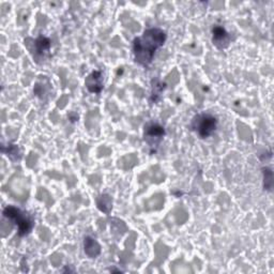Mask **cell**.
Instances as JSON below:
<instances>
[{
	"mask_svg": "<svg viewBox=\"0 0 274 274\" xmlns=\"http://www.w3.org/2000/svg\"><path fill=\"white\" fill-rule=\"evenodd\" d=\"M166 33L160 28H149L145 30L143 36L138 37L133 42V55L135 62L143 66H149L157 50L164 45Z\"/></svg>",
	"mask_w": 274,
	"mask_h": 274,
	"instance_id": "cell-1",
	"label": "cell"
},
{
	"mask_svg": "<svg viewBox=\"0 0 274 274\" xmlns=\"http://www.w3.org/2000/svg\"><path fill=\"white\" fill-rule=\"evenodd\" d=\"M4 217L14 222L18 228V236L23 237L28 235L33 229V220L27 212L22 211L13 206H8L4 210Z\"/></svg>",
	"mask_w": 274,
	"mask_h": 274,
	"instance_id": "cell-2",
	"label": "cell"
},
{
	"mask_svg": "<svg viewBox=\"0 0 274 274\" xmlns=\"http://www.w3.org/2000/svg\"><path fill=\"white\" fill-rule=\"evenodd\" d=\"M218 119L208 114H199L192 120L191 128L195 131L200 138H207L211 136L217 130Z\"/></svg>",
	"mask_w": 274,
	"mask_h": 274,
	"instance_id": "cell-3",
	"label": "cell"
},
{
	"mask_svg": "<svg viewBox=\"0 0 274 274\" xmlns=\"http://www.w3.org/2000/svg\"><path fill=\"white\" fill-rule=\"evenodd\" d=\"M25 45L36 59V62L45 59V57L49 54L50 41L47 38L39 37L36 40L28 38L25 40Z\"/></svg>",
	"mask_w": 274,
	"mask_h": 274,
	"instance_id": "cell-4",
	"label": "cell"
},
{
	"mask_svg": "<svg viewBox=\"0 0 274 274\" xmlns=\"http://www.w3.org/2000/svg\"><path fill=\"white\" fill-rule=\"evenodd\" d=\"M165 135V130L158 124H149L145 127L144 139L150 148V154L156 152Z\"/></svg>",
	"mask_w": 274,
	"mask_h": 274,
	"instance_id": "cell-5",
	"label": "cell"
},
{
	"mask_svg": "<svg viewBox=\"0 0 274 274\" xmlns=\"http://www.w3.org/2000/svg\"><path fill=\"white\" fill-rule=\"evenodd\" d=\"M212 35H213L212 37L213 44H215L218 48L223 49L229 45L230 36L223 27L216 26L212 29Z\"/></svg>",
	"mask_w": 274,
	"mask_h": 274,
	"instance_id": "cell-6",
	"label": "cell"
},
{
	"mask_svg": "<svg viewBox=\"0 0 274 274\" xmlns=\"http://www.w3.org/2000/svg\"><path fill=\"white\" fill-rule=\"evenodd\" d=\"M86 87L93 94H100L103 88V74L101 71H94L86 78Z\"/></svg>",
	"mask_w": 274,
	"mask_h": 274,
	"instance_id": "cell-7",
	"label": "cell"
},
{
	"mask_svg": "<svg viewBox=\"0 0 274 274\" xmlns=\"http://www.w3.org/2000/svg\"><path fill=\"white\" fill-rule=\"evenodd\" d=\"M84 249H85V253L90 258H96L101 252V247L99 243L95 239L90 237L85 238Z\"/></svg>",
	"mask_w": 274,
	"mask_h": 274,
	"instance_id": "cell-8",
	"label": "cell"
},
{
	"mask_svg": "<svg viewBox=\"0 0 274 274\" xmlns=\"http://www.w3.org/2000/svg\"><path fill=\"white\" fill-rule=\"evenodd\" d=\"M97 204L101 211H103L104 213H106V215H108L111 208H113V199H111L109 195L104 194V195H101L98 198Z\"/></svg>",
	"mask_w": 274,
	"mask_h": 274,
	"instance_id": "cell-9",
	"label": "cell"
},
{
	"mask_svg": "<svg viewBox=\"0 0 274 274\" xmlns=\"http://www.w3.org/2000/svg\"><path fill=\"white\" fill-rule=\"evenodd\" d=\"M165 89V84L161 83L159 79L152 80V93H151V101L152 102H158L162 91Z\"/></svg>",
	"mask_w": 274,
	"mask_h": 274,
	"instance_id": "cell-10",
	"label": "cell"
},
{
	"mask_svg": "<svg viewBox=\"0 0 274 274\" xmlns=\"http://www.w3.org/2000/svg\"><path fill=\"white\" fill-rule=\"evenodd\" d=\"M3 152H5V154H7V156L10 157V159H12V160H15V159H19V158H21V154H19V149H18V147L15 146V145H9L8 151H7V150H4Z\"/></svg>",
	"mask_w": 274,
	"mask_h": 274,
	"instance_id": "cell-11",
	"label": "cell"
},
{
	"mask_svg": "<svg viewBox=\"0 0 274 274\" xmlns=\"http://www.w3.org/2000/svg\"><path fill=\"white\" fill-rule=\"evenodd\" d=\"M263 176H265V190L271 191L273 180L272 170L270 168H263Z\"/></svg>",
	"mask_w": 274,
	"mask_h": 274,
	"instance_id": "cell-12",
	"label": "cell"
}]
</instances>
